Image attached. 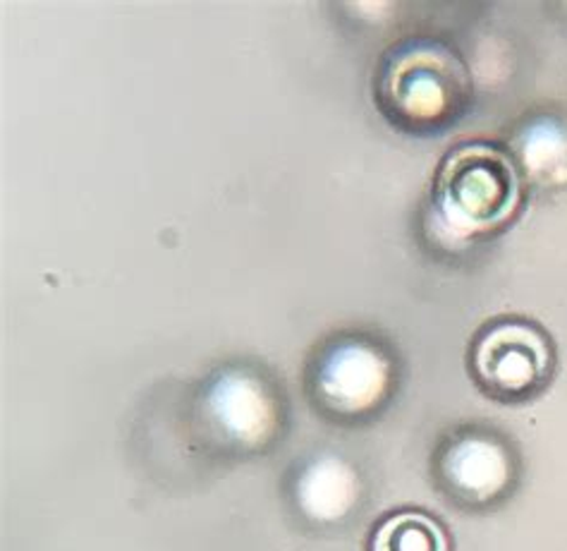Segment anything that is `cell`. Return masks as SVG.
<instances>
[{"label": "cell", "mask_w": 567, "mask_h": 551, "mask_svg": "<svg viewBox=\"0 0 567 551\" xmlns=\"http://www.w3.org/2000/svg\"><path fill=\"white\" fill-rule=\"evenodd\" d=\"M371 551H447L445 532L424 513L385 518L374 532Z\"/></svg>", "instance_id": "52a82bcc"}, {"label": "cell", "mask_w": 567, "mask_h": 551, "mask_svg": "<svg viewBox=\"0 0 567 551\" xmlns=\"http://www.w3.org/2000/svg\"><path fill=\"white\" fill-rule=\"evenodd\" d=\"M470 101V72L443 43H402L385 55L379 70V109L408 135H441L465 115Z\"/></svg>", "instance_id": "6da1fadb"}, {"label": "cell", "mask_w": 567, "mask_h": 551, "mask_svg": "<svg viewBox=\"0 0 567 551\" xmlns=\"http://www.w3.org/2000/svg\"><path fill=\"white\" fill-rule=\"evenodd\" d=\"M472 365L491 396L511 400L532 394L544 381L550 355L546 340L532 326L503 322L476 340Z\"/></svg>", "instance_id": "3957f363"}, {"label": "cell", "mask_w": 567, "mask_h": 551, "mask_svg": "<svg viewBox=\"0 0 567 551\" xmlns=\"http://www.w3.org/2000/svg\"><path fill=\"white\" fill-rule=\"evenodd\" d=\"M511 159L522 177L536 190L567 185V130L550 118H539L517 132Z\"/></svg>", "instance_id": "5b68a950"}, {"label": "cell", "mask_w": 567, "mask_h": 551, "mask_svg": "<svg viewBox=\"0 0 567 551\" xmlns=\"http://www.w3.org/2000/svg\"><path fill=\"white\" fill-rule=\"evenodd\" d=\"M522 202V177L511 154L491 144H462L441 163L434 216L445 235L474 243L503 231Z\"/></svg>", "instance_id": "7a4b0ae2"}, {"label": "cell", "mask_w": 567, "mask_h": 551, "mask_svg": "<svg viewBox=\"0 0 567 551\" xmlns=\"http://www.w3.org/2000/svg\"><path fill=\"white\" fill-rule=\"evenodd\" d=\"M206 422L216 437L237 449H259L278 422L268 384L247 369H228L212 381L204 398Z\"/></svg>", "instance_id": "277c9868"}, {"label": "cell", "mask_w": 567, "mask_h": 551, "mask_svg": "<svg viewBox=\"0 0 567 551\" xmlns=\"http://www.w3.org/2000/svg\"><path fill=\"white\" fill-rule=\"evenodd\" d=\"M377 377V363L374 357L360 353L354 348L342 350L336 355L331 363L326 365L321 375V386L326 396L333 400V404H360L367 394L374 391Z\"/></svg>", "instance_id": "8992f818"}]
</instances>
